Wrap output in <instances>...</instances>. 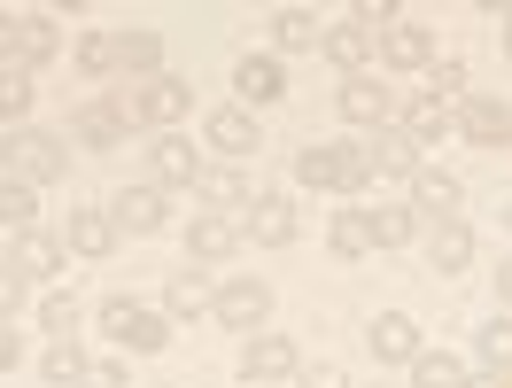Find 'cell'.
I'll list each match as a JSON object with an SVG mask.
<instances>
[{"mask_svg":"<svg viewBox=\"0 0 512 388\" xmlns=\"http://www.w3.org/2000/svg\"><path fill=\"white\" fill-rule=\"evenodd\" d=\"M295 187L365 202V194H373V156H365V140H311V148H295Z\"/></svg>","mask_w":512,"mask_h":388,"instance_id":"obj_1","label":"cell"},{"mask_svg":"<svg viewBox=\"0 0 512 388\" xmlns=\"http://www.w3.org/2000/svg\"><path fill=\"white\" fill-rule=\"evenodd\" d=\"M0 179H16V187H55V179H70V140L47 125H16L8 140H0Z\"/></svg>","mask_w":512,"mask_h":388,"instance_id":"obj_2","label":"cell"},{"mask_svg":"<svg viewBox=\"0 0 512 388\" xmlns=\"http://www.w3.org/2000/svg\"><path fill=\"white\" fill-rule=\"evenodd\" d=\"M117 94V109H125L132 132H179V117L194 109V86L179 78V70H163V78H148V86H109Z\"/></svg>","mask_w":512,"mask_h":388,"instance_id":"obj_3","label":"cell"},{"mask_svg":"<svg viewBox=\"0 0 512 388\" xmlns=\"http://www.w3.org/2000/svg\"><path fill=\"white\" fill-rule=\"evenodd\" d=\"M210 319H218V326H233L241 342H249V334H264V319H272V280H256V272H218Z\"/></svg>","mask_w":512,"mask_h":388,"instance_id":"obj_4","label":"cell"},{"mask_svg":"<svg viewBox=\"0 0 512 388\" xmlns=\"http://www.w3.org/2000/svg\"><path fill=\"white\" fill-rule=\"evenodd\" d=\"M101 334H109L117 350H132V357H156L163 342H171V319H163L156 303H132V295H109V303H101Z\"/></svg>","mask_w":512,"mask_h":388,"instance_id":"obj_5","label":"cell"},{"mask_svg":"<svg viewBox=\"0 0 512 388\" xmlns=\"http://www.w3.org/2000/svg\"><path fill=\"white\" fill-rule=\"evenodd\" d=\"M334 109H342V125L365 140V132H388V125H396L404 94L381 86V70H365V78H342V86H334Z\"/></svg>","mask_w":512,"mask_h":388,"instance_id":"obj_6","label":"cell"},{"mask_svg":"<svg viewBox=\"0 0 512 388\" xmlns=\"http://www.w3.org/2000/svg\"><path fill=\"white\" fill-rule=\"evenodd\" d=\"M63 140H70V148H86V156H109V148H125L132 125H125V109H117V94H86L78 109H70Z\"/></svg>","mask_w":512,"mask_h":388,"instance_id":"obj_7","label":"cell"},{"mask_svg":"<svg viewBox=\"0 0 512 388\" xmlns=\"http://www.w3.org/2000/svg\"><path fill=\"white\" fill-rule=\"evenodd\" d=\"M303 365H311V357L295 350L288 334H249V342H241V381L249 388H295Z\"/></svg>","mask_w":512,"mask_h":388,"instance_id":"obj_8","label":"cell"},{"mask_svg":"<svg viewBox=\"0 0 512 388\" xmlns=\"http://www.w3.org/2000/svg\"><path fill=\"white\" fill-rule=\"evenodd\" d=\"M202 171H210V163H202V148H194L187 132H156V140H148V187L194 194V187H202Z\"/></svg>","mask_w":512,"mask_h":388,"instance_id":"obj_9","label":"cell"},{"mask_svg":"<svg viewBox=\"0 0 512 388\" xmlns=\"http://www.w3.org/2000/svg\"><path fill=\"white\" fill-rule=\"evenodd\" d=\"M101 210H109V226H117V233H132V241H148V233H163V226H171V194H163V187H148V179H140V187H117L109 202H101Z\"/></svg>","mask_w":512,"mask_h":388,"instance_id":"obj_10","label":"cell"},{"mask_svg":"<svg viewBox=\"0 0 512 388\" xmlns=\"http://www.w3.org/2000/svg\"><path fill=\"white\" fill-rule=\"evenodd\" d=\"M396 132L427 156V148H443L450 132H458V101H443V94H427V86H419V94H404V109H396Z\"/></svg>","mask_w":512,"mask_h":388,"instance_id":"obj_11","label":"cell"},{"mask_svg":"<svg viewBox=\"0 0 512 388\" xmlns=\"http://www.w3.org/2000/svg\"><path fill=\"white\" fill-rule=\"evenodd\" d=\"M202 148L218 163H249L264 140H256V109H241V101H218L210 117H202Z\"/></svg>","mask_w":512,"mask_h":388,"instance_id":"obj_12","label":"cell"},{"mask_svg":"<svg viewBox=\"0 0 512 388\" xmlns=\"http://www.w3.org/2000/svg\"><path fill=\"white\" fill-rule=\"evenodd\" d=\"M303 218H295V194H249V210H241V241L249 249H288Z\"/></svg>","mask_w":512,"mask_h":388,"instance_id":"obj_13","label":"cell"},{"mask_svg":"<svg viewBox=\"0 0 512 388\" xmlns=\"http://www.w3.org/2000/svg\"><path fill=\"white\" fill-rule=\"evenodd\" d=\"M8 264H16L32 288H63V280H70V249L55 241V233H39V226L8 241Z\"/></svg>","mask_w":512,"mask_h":388,"instance_id":"obj_14","label":"cell"},{"mask_svg":"<svg viewBox=\"0 0 512 388\" xmlns=\"http://www.w3.org/2000/svg\"><path fill=\"white\" fill-rule=\"evenodd\" d=\"M241 249H249V241H241V218H218V210H194V226H187V264L218 272V264H233Z\"/></svg>","mask_w":512,"mask_h":388,"instance_id":"obj_15","label":"cell"},{"mask_svg":"<svg viewBox=\"0 0 512 388\" xmlns=\"http://www.w3.org/2000/svg\"><path fill=\"white\" fill-rule=\"evenodd\" d=\"M233 101H241V109L288 101V63H280V55H241V63H233Z\"/></svg>","mask_w":512,"mask_h":388,"instance_id":"obj_16","label":"cell"},{"mask_svg":"<svg viewBox=\"0 0 512 388\" xmlns=\"http://www.w3.org/2000/svg\"><path fill=\"white\" fill-rule=\"evenodd\" d=\"M365 350L381 357V365H404V373H412V357L427 350V334H419L412 311H381V319L365 326Z\"/></svg>","mask_w":512,"mask_h":388,"instance_id":"obj_17","label":"cell"},{"mask_svg":"<svg viewBox=\"0 0 512 388\" xmlns=\"http://www.w3.org/2000/svg\"><path fill=\"white\" fill-rule=\"evenodd\" d=\"M458 140H474V148H512V101L466 94L458 101Z\"/></svg>","mask_w":512,"mask_h":388,"instance_id":"obj_18","label":"cell"},{"mask_svg":"<svg viewBox=\"0 0 512 388\" xmlns=\"http://www.w3.org/2000/svg\"><path fill=\"white\" fill-rule=\"evenodd\" d=\"M70 47V32H63V8H24V47H16V70H47L55 55Z\"/></svg>","mask_w":512,"mask_h":388,"instance_id":"obj_19","label":"cell"},{"mask_svg":"<svg viewBox=\"0 0 512 388\" xmlns=\"http://www.w3.org/2000/svg\"><path fill=\"white\" fill-rule=\"evenodd\" d=\"M210 295H218V280H210V272H202V264H187V272H171V280H163V319L171 326H187V319H210Z\"/></svg>","mask_w":512,"mask_h":388,"instance_id":"obj_20","label":"cell"},{"mask_svg":"<svg viewBox=\"0 0 512 388\" xmlns=\"http://www.w3.org/2000/svg\"><path fill=\"white\" fill-rule=\"evenodd\" d=\"M319 47H326V16L319 8H303V0L272 8V55H319Z\"/></svg>","mask_w":512,"mask_h":388,"instance_id":"obj_21","label":"cell"},{"mask_svg":"<svg viewBox=\"0 0 512 388\" xmlns=\"http://www.w3.org/2000/svg\"><path fill=\"white\" fill-rule=\"evenodd\" d=\"M55 241H63L70 257L101 264V257H117V241H125V233L109 226V210H70V218H63V233H55Z\"/></svg>","mask_w":512,"mask_h":388,"instance_id":"obj_22","label":"cell"},{"mask_svg":"<svg viewBox=\"0 0 512 388\" xmlns=\"http://www.w3.org/2000/svg\"><path fill=\"white\" fill-rule=\"evenodd\" d=\"M148 78H163V32L132 24L117 32V86H148Z\"/></svg>","mask_w":512,"mask_h":388,"instance_id":"obj_23","label":"cell"},{"mask_svg":"<svg viewBox=\"0 0 512 388\" xmlns=\"http://www.w3.org/2000/svg\"><path fill=\"white\" fill-rule=\"evenodd\" d=\"M365 156H373V187H381V179H404V187H412L419 171H427V156H419L396 125H388V132H365Z\"/></svg>","mask_w":512,"mask_h":388,"instance_id":"obj_24","label":"cell"},{"mask_svg":"<svg viewBox=\"0 0 512 388\" xmlns=\"http://www.w3.org/2000/svg\"><path fill=\"white\" fill-rule=\"evenodd\" d=\"M458 202H466V187H458L450 171H435V163L412 179V218H419V226H443V218H458Z\"/></svg>","mask_w":512,"mask_h":388,"instance_id":"obj_25","label":"cell"},{"mask_svg":"<svg viewBox=\"0 0 512 388\" xmlns=\"http://www.w3.org/2000/svg\"><path fill=\"white\" fill-rule=\"evenodd\" d=\"M194 210L241 218V210H249V179H241V163H210V171H202V187H194Z\"/></svg>","mask_w":512,"mask_h":388,"instance_id":"obj_26","label":"cell"},{"mask_svg":"<svg viewBox=\"0 0 512 388\" xmlns=\"http://www.w3.org/2000/svg\"><path fill=\"white\" fill-rule=\"evenodd\" d=\"M319 55H326L334 70H342V78H365V70L381 63V47H373V39L357 32L350 16H342V24H326V47H319Z\"/></svg>","mask_w":512,"mask_h":388,"instance_id":"obj_27","label":"cell"},{"mask_svg":"<svg viewBox=\"0 0 512 388\" xmlns=\"http://www.w3.org/2000/svg\"><path fill=\"white\" fill-rule=\"evenodd\" d=\"M474 264V226L466 218H443V226H427V272H466Z\"/></svg>","mask_w":512,"mask_h":388,"instance_id":"obj_28","label":"cell"},{"mask_svg":"<svg viewBox=\"0 0 512 388\" xmlns=\"http://www.w3.org/2000/svg\"><path fill=\"white\" fill-rule=\"evenodd\" d=\"M70 63H78L86 86L109 94V86H117V32H78V39H70Z\"/></svg>","mask_w":512,"mask_h":388,"instance_id":"obj_29","label":"cell"},{"mask_svg":"<svg viewBox=\"0 0 512 388\" xmlns=\"http://www.w3.org/2000/svg\"><path fill=\"white\" fill-rule=\"evenodd\" d=\"M435 55H443V47H435L427 24H396V32L381 39V70H427Z\"/></svg>","mask_w":512,"mask_h":388,"instance_id":"obj_30","label":"cell"},{"mask_svg":"<svg viewBox=\"0 0 512 388\" xmlns=\"http://www.w3.org/2000/svg\"><path fill=\"white\" fill-rule=\"evenodd\" d=\"M412 388H474V365H466V357H450V350H435V342H427V350L412 357Z\"/></svg>","mask_w":512,"mask_h":388,"instance_id":"obj_31","label":"cell"},{"mask_svg":"<svg viewBox=\"0 0 512 388\" xmlns=\"http://www.w3.org/2000/svg\"><path fill=\"white\" fill-rule=\"evenodd\" d=\"M365 233H373V249H404V241H419V218H412V202H381V210H365Z\"/></svg>","mask_w":512,"mask_h":388,"instance_id":"obj_32","label":"cell"},{"mask_svg":"<svg viewBox=\"0 0 512 388\" xmlns=\"http://www.w3.org/2000/svg\"><path fill=\"white\" fill-rule=\"evenodd\" d=\"M326 249H334L342 264H365V257H373V233H365V210H334V218H326Z\"/></svg>","mask_w":512,"mask_h":388,"instance_id":"obj_33","label":"cell"},{"mask_svg":"<svg viewBox=\"0 0 512 388\" xmlns=\"http://www.w3.org/2000/svg\"><path fill=\"white\" fill-rule=\"evenodd\" d=\"M474 365L489 373V381H512V319L497 311V319L481 326V342H474Z\"/></svg>","mask_w":512,"mask_h":388,"instance_id":"obj_34","label":"cell"},{"mask_svg":"<svg viewBox=\"0 0 512 388\" xmlns=\"http://www.w3.org/2000/svg\"><path fill=\"white\" fill-rule=\"evenodd\" d=\"M39 334H47V342H78V295L70 288L39 295Z\"/></svg>","mask_w":512,"mask_h":388,"instance_id":"obj_35","label":"cell"},{"mask_svg":"<svg viewBox=\"0 0 512 388\" xmlns=\"http://www.w3.org/2000/svg\"><path fill=\"white\" fill-rule=\"evenodd\" d=\"M32 70H0V125L16 132V125H32Z\"/></svg>","mask_w":512,"mask_h":388,"instance_id":"obj_36","label":"cell"},{"mask_svg":"<svg viewBox=\"0 0 512 388\" xmlns=\"http://www.w3.org/2000/svg\"><path fill=\"white\" fill-rule=\"evenodd\" d=\"M78 373H86V350H78V342H47V350H39V381L47 388H78Z\"/></svg>","mask_w":512,"mask_h":388,"instance_id":"obj_37","label":"cell"},{"mask_svg":"<svg viewBox=\"0 0 512 388\" xmlns=\"http://www.w3.org/2000/svg\"><path fill=\"white\" fill-rule=\"evenodd\" d=\"M32 210H39V194H32V187L0 179V233H8V241H16V233H32Z\"/></svg>","mask_w":512,"mask_h":388,"instance_id":"obj_38","label":"cell"},{"mask_svg":"<svg viewBox=\"0 0 512 388\" xmlns=\"http://www.w3.org/2000/svg\"><path fill=\"white\" fill-rule=\"evenodd\" d=\"M427 94L466 101V63H458V55H435V63H427Z\"/></svg>","mask_w":512,"mask_h":388,"instance_id":"obj_39","label":"cell"},{"mask_svg":"<svg viewBox=\"0 0 512 388\" xmlns=\"http://www.w3.org/2000/svg\"><path fill=\"white\" fill-rule=\"evenodd\" d=\"M24 303H32V280L16 264H0V319H24Z\"/></svg>","mask_w":512,"mask_h":388,"instance_id":"obj_40","label":"cell"},{"mask_svg":"<svg viewBox=\"0 0 512 388\" xmlns=\"http://www.w3.org/2000/svg\"><path fill=\"white\" fill-rule=\"evenodd\" d=\"M78 388H132V373L117 365V357H86V373H78Z\"/></svg>","mask_w":512,"mask_h":388,"instance_id":"obj_41","label":"cell"},{"mask_svg":"<svg viewBox=\"0 0 512 388\" xmlns=\"http://www.w3.org/2000/svg\"><path fill=\"white\" fill-rule=\"evenodd\" d=\"M295 388H357V381H350V365L319 357V365H303V381H295Z\"/></svg>","mask_w":512,"mask_h":388,"instance_id":"obj_42","label":"cell"},{"mask_svg":"<svg viewBox=\"0 0 512 388\" xmlns=\"http://www.w3.org/2000/svg\"><path fill=\"white\" fill-rule=\"evenodd\" d=\"M16 47H24V8H0V70H16Z\"/></svg>","mask_w":512,"mask_h":388,"instance_id":"obj_43","label":"cell"},{"mask_svg":"<svg viewBox=\"0 0 512 388\" xmlns=\"http://www.w3.org/2000/svg\"><path fill=\"white\" fill-rule=\"evenodd\" d=\"M24 365V334H16V319H0V373H16Z\"/></svg>","mask_w":512,"mask_h":388,"instance_id":"obj_44","label":"cell"},{"mask_svg":"<svg viewBox=\"0 0 512 388\" xmlns=\"http://www.w3.org/2000/svg\"><path fill=\"white\" fill-rule=\"evenodd\" d=\"M497 311H505V319H512V257L497 264Z\"/></svg>","mask_w":512,"mask_h":388,"instance_id":"obj_45","label":"cell"},{"mask_svg":"<svg viewBox=\"0 0 512 388\" xmlns=\"http://www.w3.org/2000/svg\"><path fill=\"white\" fill-rule=\"evenodd\" d=\"M497 32H505V55H512V8H505V16H497Z\"/></svg>","mask_w":512,"mask_h":388,"instance_id":"obj_46","label":"cell"},{"mask_svg":"<svg viewBox=\"0 0 512 388\" xmlns=\"http://www.w3.org/2000/svg\"><path fill=\"white\" fill-rule=\"evenodd\" d=\"M474 388H512V381H489V373H481V381H474Z\"/></svg>","mask_w":512,"mask_h":388,"instance_id":"obj_47","label":"cell"},{"mask_svg":"<svg viewBox=\"0 0 512 388\" xmlns=\"http://www.w3.org/2000/svg\"><path fill=\"white\" fill-rule=\"evenodd\" d=\"M505 233H512V202H505Z\"/></svg>","mask_w":512,"mask_h":388,"instance_id":"obj_48","label":"cell"},{"mask_svg":"<svg viewBox=\"0 0 512 388\" xmlns=\"http://www.w3.org/2000/svg\"><path fill=\"white\" fill-rule=\"evenodd\" d=\"M373 388H381V381H373Z\"/></svg>","mask_w":512,"mask_h":388,"instance_id":"obj_49","label":"cell"}]
</instances>
